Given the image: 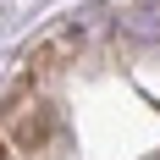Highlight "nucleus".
I'll list each match as a JSON object with an SVG mask.
<instances>
[{"instance_id": "obj_1", "label": "nucleus", "mask_w": 160, "mask_h": 160, "mask_svg": "<svg viewBox=\"0 0 160 160\" xmlns=\"http://www.w3.org/2000/svg\"><path fill=\"white\" fill-rule=\"evenodd\" d=\"M0 138L11 144V155H50L55 138H61V111L50 105V99L28 94V99H6V111H0Z\"/></svg>"}, {"instance_id": "obj_2", "label": "nucleus", "mask_w": 160, "mask_h": 160, "mask_svg": "<svg viewBox=\"0 0 160 160\" xmlns=\"http://www.w3.org/2000/svg\"><path fill=\"white\" fill-rule=\"evenodd\" d=\"M116 28L127 33V39H138V44H155V39H160V0H138V6H127Z\"/></svg>"}, {"instance_id": "obj_3", "label": "nucleus", "mask_w": 160, "mask_h": 160, "mask_svg": "<svg viewBox=\"0 0 160 160\" xmlns=\"http://www.w3.org/2000/svg\"><path fill=\"white\" fill-rule=\"evenodd\" d=\"M0 160H17V155H11V144H6V138H0Z\"/></svg>"}]
</instances>
